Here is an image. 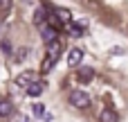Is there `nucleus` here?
Here are the masks:
<instances>
[{
  "label": "nucleus",
  "instance_id": "nucleus-5",
  "mask_svg": "<svg viewBox=\"0 0 128 122\" xmlns=\"http://www.w3.org/2000/svg\"><path fill=\"white\" fill-rule=\"evenodd\" d=\"M32 82H36V72H32V70H27V72H20V75L16 77V86H22V88H27Z\"/></svg>",
  "mask_w": 128,
  "mask_h": 122
},
{
  "label": "nucleus",
  "instance_id": "nucleus-7",
  "mask_svg": "<svg viewBox=\"0 0 128 122\" xmlns=\"http://www.w3.org/2000/svg\"><path fill=\"white\" fill-rule=\"evenodd\" d=\"M25 91H27L29 97H40V93H43V84H40V82H32Z\"/></svg>",
  "mask_w": 128,
  "mask_h": 122
},
{
  "label": "nucleus",
  "instance_id": "nucleus-6",
  "mask_svg": "<svg viewBox=\"0 0 128 122\" xmlns=\"http://www.w3.org/2000/svg\"><path fill=\"white\" fill-rule=\"evenodd\" d=\"M99 120L101 122H119V115H117V111H112V109H104L101 115H99Z\"/></svg>",
  "mask_w": 128,
  "mask_h": 122
},
{
  "label": "nucleus",
  "instance_id": "nucleus-15",
  "mask_svg": "<svg viewBox=\"0 0 128 122\" xmlns=\"http://www.w3.org/2000/svg\"><path fill=\"white\" fill-rule=\"evenodd\" d=\"M2 48H4L7 54H11V43H9V38H2Z\"/></svg>",
  "mask_w": 128,
  "mask_h": 122
},
{
  "label": "nucleus",
  "instance_id": "nucleus-3",
  "mask_svg": "<svg viewBox=\"0 0 128 122\" xmlns=\"http://www.w3.org/2000/svg\"><path fill=\"white\" fill-rule=\"evenodd\" d=\"M81 61H83V50H81V48H72V50L68 52V66H70V68H79Z\"/></svg>",
  "mask_w": 128,
  "mask_h": 122
},
{
  "label": "nucleus",
  "instance_id": "nucleus-16",
  "mask_svg": "<svg viewBox=\"0 0 128 122\" xmlns=\"http://www.w3.org/2000/svg\"><path fill=\"white\" fill-rule=\"evenodd\" d=\"M11 122H27V118H25V115H14Z\"/></svg>",
  "mask_w": 128,
  "mask_h": 122
},
{
  "label": "nucleus",
  "instance_id": "nucleus-2",
  "mask_svg": "<svg viewBox=\"0 0 128 122\" xmlns=\"http://www.w3.org/2000/svg\"><path fill=\"white\" fill-rule=\"evenodd\" d=\"M40 36H43V41H45V45H47V43H52V41L58 38V29L45 23V25H40Z\"/></svg>",
  "mask_w": 128,
  "mask_h": 122
},
{
  "label": "nucleus",
  "instance_id": "nucleus-10",
  "mask_svg": "<svg viewBox=\"0 0 128 122\" xmlns=\"http://www.w3.org/2000/svg\"><path fill=\"white\" fill-rule=\"evenodd\" d=\"M68 27H70V34L72 36H81L83 34V23H70Z\"/></svg>",
  "mask_w": 128,
  "mask_h": 122
},
{
  "label": "nucleus",
  "instance_id": "nucleus-14",
  "mask_svg": "<svg viewBox=\"0 0 128 122\" xmlns=\"http://www.w3.org/2000/svg\"><path fill=\"white\" fill-rule=\"evenodd\" d=\"M58 20H70V11L68 9H58Z\"/></svg>",
  "mask_w": 128,
  "mask_h": 122
},
{
  "label": "nucleus",
  "instance_id": "nucleus-9",
  "mask_svg": "<svg viewBox=\"0 0 128 122\" xmlns=\"http://www.w3.org/2000/svg\"><path fill=\"white\" fill-rule=\"evenodd\" d=\"M11 111H14V104H11L9 100H0V118L11 115Z\"/></svg>",
  "mask_w": 128,
  "mask_h": 122
},
{
  "label": "nucleus",
  "instance_id": "nucleus-17",
  "mask_svg": "<svg viewBox=\"0 0 128 122\" xmlns=\"http://www.w3.org/2000/svg\"><path fill=\"white\" fill-rule=\"evenodd\" d=\"M9 5H11V0H0V7L2 9H9Z\"/></svg>",
  "mask_w": 128,
  "mask_h": 122
},
{
  "label": "nucleus",
  "instance_id": "nucleus-4",
  "mask_svg": "<svg viewBox=\"0 0 128 122\" xmlns=\"http://www.w3.org/2000/svg\"><path fill=\"white\" fill-rule=\"evenodd\" d=\"M61 52H63V43H61L58 38H56V41H52V43H47V57H50L52 61H58Z\"/></svg>",
  "mask_w": 128,
  "mask_h": 122
},
{
  "label": "nucleus",
  "instance_id": "nucleus-12",
  "mask_svg": "<svg viewBox=\"0 0 128 122\" xmlns=\"http://www.w3.org/2000/svg\"><path fill=\"white\" fill-rule=\"evenodd\" d=\"M34 115H38V118H45V120H50V115L45 113L43 104H34Z\"/></svg>",
  "mask_w": 128,
  "mask_h": 122
},
{
  "label": "nucleus",
  "instance_id": "nucleus-8",
  "mask_svg": "<svg viewBox=\"0 0 128 122\" xmlns=\"http://www.w3.org/2000/svg\"><path fill=\"white\" fill-rule=\"evenodd\" d=\"M76 77H79V82H92V77H94V70H92V68H79Z\"/></svg>",
  "mask_w": 128,
  "mask_h": 122
},
{
  "label": "nucleus",
  "instance_id": "nucleus-13",
  "mask_svg": "<svg viewBox=\"0 0 128 122\" xmlns=\"http://www.w3.org/2000/svg\"><path fill=\"white\" fill-rule=\"evenodd\" d=\"M52 63H54V61H52L50 57H45V59H43V68H40V70H43V72H50V70H52Z\"/></svg>",
  "mask_w": 128,
  "mask_h": 122
},
{
  "label": "nucleus",
  "instance_id": "nucleus-1",
  "mask_svg": "<svg viewBox=\"0 0 128 122\" xmlns=\"http://www.w3.org/2000/svg\"><path fill=\"white\" fill-rule=\"evenodd\" d=\"M70 104L76 106V109H88L90 106V95L83 93V91H72L70 93Z\"/></svg>",
  "mask_w": 128,
  "mask_h": 122
},
{
  "label": "nucleus",
  "instance_id": "nucleus-11",
  "mask_svg": "<svg viewBox=\"0 0 128 122\" xmlns=\"http://www.w3.org/2000/svg\"><path fill=\"white\" fill-rule=\"evenodd\" d=\"M45 18H47V16H45L43 9H36V11H34V25H45Z\"/></svg>",
  "mask_w": 128,
  "mask_h": 122
}]
</instances>
